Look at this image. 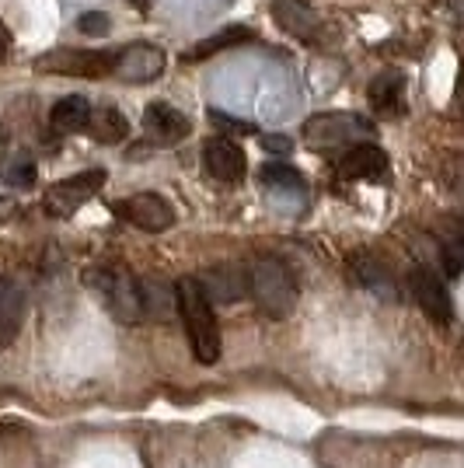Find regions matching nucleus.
Instances as JSON below:
<instances>
[{
  "label": "nucleus",
  "mask_w": 464,
  "mask_h": 468,
  "mask_svg": "<svg viewBox=\"0 0 464 468\" xmlns=\"http://www.w3.org/2000/svg\"><path fill=\"white\" fill-rule=\"evenodd\" d=\"M248 293L258 312L269 314L272 322H283L297 308V280L290 266L276 255H262L248 266Z\"/></svg>",
  "instance_id": "obj_2"
},
{
  "label": "nucleus",
  "mask_w": 464,
  "mask_h": 468,
  "mask_svg": "<svg viewBox=\"0 0 464 468\" xmlns=\"http://www.w3.org/2000/svg\"><path fill=\"white\" fill-rule=\"evenodd\" d=\"M447 241H454L464 252V220H454V224H450V238H447Z\"/></svg>",
  "instance_id": "obj_27"
},
{
  "label": "nucleus",
  "mask_w": 464,
  "mask_h": 468,
  "mask_svg": "<svg viewBox=\"0 0 464 468\" xmlns=\"http://www.w3.org/2000/svg\"><path fill=\"white\" fill-rule=\"evenodd\" d=\"M140 293H143V312L154 322H168V314L178 312V291L168 287L161 276H143Z\"/></svg>",
  "instance_id": "obj_18"
},
{
  "label": "nucleus",
  "mask_w": 464,
  "mask_h": 468,
  "mask_svg": "<svg viewBox=\"0 0 464 468\" xmlns=\"http://www.w3.org/2000/svg\"><path fill=\"white\" fill-rule=\"evenodd\" d=\"M25 322V291L18 280H0V350H7Z\"/></svg>",
  "instance_id": "obj_15"
},
{
  "label": "nucleus",
  "mask_w": 464,
  "mask_h": 468,
  "mask_svg": "<svg viewBox=\"0 0 464 468\" xmlns=\"http://www.w3.org/2000/svg\"><path fill=\"white\" fill-rule=\"evenodd\" d=\"M7 182H11V186H18V189L36 186V165H15V168L7 172Z\"/></svg>",
  "instance_id": "obj_24"
},
{
  "label": "nucleus",
  "mask_w": 464,
  "mask_h": 468,
  "mask_svg": "<svg viewBox=\"0 0 464 468\" xmlns=\"http://www.w3.org/2000/svg\"><path fill=\"white\" fill-rule=\"evenodd\" d=\"M364 133H370V122L353 112H318L304 122V144L314 151L343 147V144L360 140Z\"/></svg>",
  "instance_id": "obj_4"
},
{
  "label": "nucleus",
  "mask_w": 464,
  "mask_h": 468,
  "mask_svg": "<svg viewBox=\"0 0 464 468\" xmlns=\"http://www.w3.org/2000/svg\"><path fill=\"white\" fill-rule=\"evenodd\" d=\"M116 74L122 80H154L164 74V53L151 46V42H136V46H126L122 53H116Z\"/></svg>",
  "instance_id": "obj_11"
},
{
  "label": "nucleus",
  "mask_w": 464,
  "mask_h": 468,
  "mask_svg": "<svg viewBox=\"0 0 464 468\" xmlns=\"http://www.w3.org/2000/svg\"><path fill=\"white\" fill-rule=\"evenodd\" d=\"M46 74H70V78H105L116 74V53H88V49H57L36 63Z\"/></svg>",
  "instance_id": "obj_7"
},
{
  "label": "nucleus",
  "mask_w": 464,
  "mask_h": 468,
  "mask_svg": "<svg viewBox=\"0 0 464 468\" xmlns=\"http://www.w3.org/2000/svg\"><path fill=\"white\" fill-rule=\"evenodd\" d=\"M349 270H353V276H356L370 293H377V297H385V301L395 297V280H391L385 262H377L374 255H367V252L353 255V259H349Z\"/></svg>",
  "instance_id": "obj_17"
},
{
  "label": "nucleus",
  "mask_w": 464,
  "mask_h": 468,
  "mask_svg": "<svg viewBox=\"0 0 464 468\" xmlns=\"http://www.w3.org/2000/svg\"><path fill=\"white\" fill-rule=\"evenodd\" d=\"M91 101L84 95H67L59 98L57 105H53V112H49V126L57 130V133H80V130H88L91 126Z\"/></svg>",
  "instance_id": "obj_16"
},
{
  "label": "nucleus",
  "mask_w": 464,
  "mask_h": 468,
  "mask_svg": "<svg viewBox=\"0 0 464 468\" xmlns=\"http://www.w3.org/2000/svg\"><path fill=\"white\" fill-rule=\"evenodd\" d=\"M178 291V318L185 325V339H189V350L199 364H216L220 360V325H216V314H213V301L206 297L199 276H182L174 283Z\"/></svg>",
  "instance_id": "obj_1"
},
{
  "label": "nucleus",
  "mask_w": 464,
  "mask_h": 468,
  "mask_svg": "<svg viewBox=\"0 0 464 468\" xmlns=\"http://www.w3.org/2000/svg\"><path fill=\"white\" fill-rule=\"evenodd\" d=\"M101 186H105V172H101V168H88V172H80V176L63 178V182H57V186L46 193V214L70 217L74 210H80L91 196L101 193Z\"/></svg>",
  "instance_id": "obj_6"
},
{
  "label": "nucleus",
  "mask_w": 464,
  "mask_h": 468,
  "mask_svg": "<svg viewBox=\"0 0 464 468\" xmlns=\"http://www.w3.org/2000/svg\"><path fill=\"white\" fill-rule=\"evenodd\" d=\"M258 178H262L266 189H276V193H297V196L308 193L304 176H301L293 165H287V161H269V165H262Z\"/></svg>",
  "instance_id": "obj_21"
},
{
  "label": "nucleus",
  "mask_w": 464,
  "mask_h": 468,
  "mask_svg": "<svg viewBox=\"0 0 464 468\" xmlns=\"http://www.w3.org/2000/svg\"><path fill=\"white\" fill-rule=\"evenodd\" d=\"M272 18L293 39L314 42L318 32H322V21H318V15L311 11L304 0H272Z\"/></svg>",
  "instance_id": "obj_14"
},
{
  "label": "nucleus",
  "mask_w": 464,
  "mask_h": 468,
  "mask_svg": "<svg viewBox=\"0 0 464 468\" xmlns=\"http://www.w3.org/2000/svg\"><path fill=\"white\" fill-rule=\"evenodd\" d=\"M252 39V28H245V25H227V28H220L216 36L210 39L195 42L193 49L185 53V59H210L216 53H224V49H234V46H241V42Z\"/></svg>",
  "instance_id": "obj_19"
},
{
  "label": "nucleus",
  "mask_w": 464,
  "mask_h": 468,
  "mask_svg": "<svg viewBox=\"0 0 464 468\" xmlns=\"http://www.w3.org/2000/svg\"><path fill=\"white\" fill-rule=\"evenodd\" d=\"M88 130L95 133L98 144H119V140L130 137V122H126V116L119 112L116 105H109V109L95 112V116H91V126H88Z\"/></svg>",
  "instance_id": "obj_22"
},
{
  "label": "nucleus",
  "mask_w": 464,
  "mask_h": 468,
  "mask_svg": "<svg viewBox=\"0 0 464 468\" xmlns=\"http://www.w3.org/2000/svg\"><path fill=\"white\" fill-rule=\"evenodd\" d=\"M143 130L154 144H178V140L189 137L193 122L168 101H151L147 112H143Z\"/></svg>",
  "instance_id": "obj_12"
},
{
  "label": "nucleus",
  "mask_w": 464,
  "mask_h": 468,
  "mask_svg": "<svg viewBox=\"0 0 464 468\" xmlns=\"http://www.w3.org/2000/svg\"><path fill=\"white\" fill-rule=\"evenodd\" d=\"M88 283L95 287L98 301L105 304V312L116 318L119 325H136L143 322V293H140V280L126 273V270H98L88 276Z\"/></svg>",
  "instance_id": "obj_3"
},
{
  "label": "nucleus",
  "mask_w": 464,
  "mask_h": 468,
  "mask_svg": "<svg viewBox=\"0 0 464 468\" xmlns=\"http://www.w3.org/2000/svg\"><path fill=\"white\" fill-rule=\"evenodd\" d=\"M203 165H206L210 178L224 182V186H237L241 178L248 176V157H245V151H241L231 137L206 140V147H203Z\"/></svg>",
  "instance_id": "obj_9"
},
{
  "label": "nucleus",
  "mask_w": 464,
  "mask_h": 468,
  "mask_svg": "<svg viewBox=\"0 0 464 468\" xmlns=\"http://www.w3.org/2000/svg\"><path fill=\"white\" fill-rule=\"evenodd\" d=\"M112 210L116 217H122L126 224H133L140 231H168L174 224V207L164 199V196L157 193H136V196H126V199H119L112 203Z\"/></svg>",
  "instance_id": "obj_5"
},
{
  "label": "nucleus",
  "mask_w": 464,
  "mask_h": 468,
  "mask_svg": "<svg viewBox=\"0 0 464 468\" xmlns=\"http://www.w3.org/2000/svg\"><path fill=\"white\" fill-rule=\"evenodd\" d=\"M130 4H133V7L140 11V15H147V11L154 7V0H130Z\"/></svg>",
  "instance_id": "obj_28"
},
{
  "label": "nucleus",
  "mask_w": 464,
  "mask_h": 468,
  "mask_svg": "<svg viewBox=\"0 0 464 468\" xmlns=\"http://www.w3.org/2000/svg\"><path fill=\"white\" fill-rule=\"evenodd\" d=\"M262 147H266L269 154H276V157H287L293 151V140L283 137V133H266V137H262Z\"/></svg>",
  "instance_id": "obj_25"
},
{
  "label": "nucleus",
  "mask_w": 464,
  "mask_h": 468,
  "mask_svg": "<svg viewBox=\"0 0 464 468\" xmlns=\"http://www.w3.org/2000/svg\"><path fill=\"white\" fill-rule=\"evenodd\" d=\"M210 119L216 122V126H224V130H234V133H255L252 122H241V119H231L227 112H216V109L210 112Z\"/></svg>",
  "instance_id": "obj_26"
},
{
  "label": "nucleus",
  "mask_w": 464,
  "mask_h": 468,
  "mask_svg": "<svg viewBox=\"0 0 464 468\" xmlns=\"http://www.w3.org/2000/svg\"><path fill=\"white\" fill-rule=\"evenodd\" d=\"M402 91H406V84H402V74H381V78H374L370 84V105L377 109V112H385V116H395V112H402Z\"/></svg>",
  "instance_id": "obj_20"
},
{
  "label": "nucleus",
  "mask_w": 464,
  "mask_h": 468,
  "mask_svg": "<svg viewBox=\"0 0 464 468\" xmlns=\"http://www.w3.org/2000/svg\"><path fill=\"white\" fill-rule=\"evenodd\" d=\"M199 283H203V291L213 304H234L248 293V270L237 266V262H220V266H213L199 276Z\"/></svg>",
  "instance_id": "obj_10"
},
{
  "label": "nucleus",
  "mask_w": 464,
  "mask_h": 468,
  "mask_svg": "<svg viewBox=\"0 0 464 468\" xmlns=\"http://www.w3.org/2000/svg\"><path fill=\"white\" fill-rule=\"evenodd\" d=\"M408 287H412V297H416V304L423 308V314L429 322H437V325H447L450 318H454V301H450V291H447V283L440 276L433 273V270H416L412 280H408Z\"/></svg>",
  "instance_id": "obj_8"
},
{
  "label": "nucleus",
  "mask_w": 464,
  "mask_h": 468,
  "mask_svg": "<svg viewBox=\"0 0 464 468\" xmlns=\"http://www.w3.org/2000/svg\"><path fill=\"white\" fill-rule=\"evenodd\" d=\"M78 28H80V36L101 39V36H109V28H112V18H109L105 11H84V15L78 18Z\"/></svg>",
  "instance_id": "obj_23"
},
{
  "label": "nucleus",
  "mask_w": 464,
  "mask_h": 468,
  "mask_svg": "<svg viewBox=\"0 0 464 468\" xmlns=\"http://www.w3.org/2000/svg\"><path fill=\"white\" fill-rule=\"evenodd\" d=\"M339 172L356 182H381L387 176V154L377 144H353L339 161Z\"/></svg>",
  "instance_id": "obj_13"
}]
</instances>
